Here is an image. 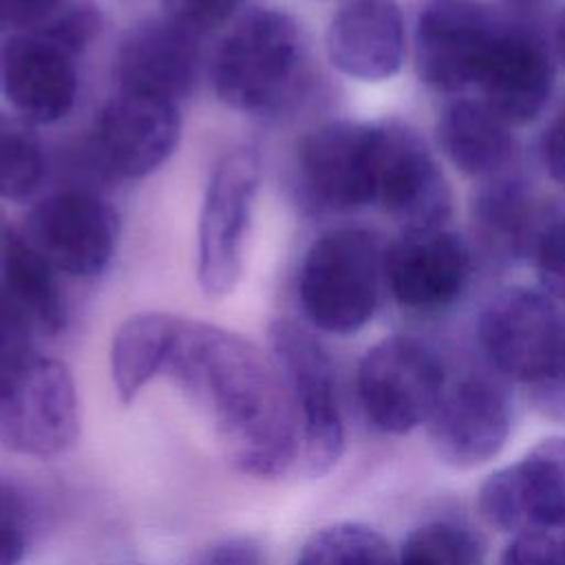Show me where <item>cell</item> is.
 <instances>
[{"label":"cell","instance_id":"cell-1","mask_svg":"<svg viewBox=\"0 0 565 565\" xmlns=\"http://www.w3.org/2000/svg\"><path fill=\"white\" fill-rule=\"evenodd\" d=\"M163 373L203 413L236 472L274 479L300 461L287 386L274 360L243 335L179 318Z\"/></svg>","mask_w":565,"mask_h":565},{"label":"cell","instance_id":"cell-2","mask_svg":"<svg viewBox=\"0 0 565 565\" xmlns=\"http://www.w3.org/2000/svg\"><path fill=\"white\" fill-rule=\"evenodd\" d=\"M307 75V38L280 9L247 11L212 60L216 97L236 113L267 115L291 102Z\"/></svg>","mask_w":565,"mask_h":565},{"label":"cell","instance_id":"cell-3","mask_svg":"<svg viewBox=\"0 0 565 565\" xmlns=\"http://www.w3.org/2000/svg\"><path fill=\"white\" fill-rule=\"evenodd\" d=\"M384 260L386 252L369 230L338 227L318 236L298 276L307 320L333 335L360 331L380 305Z\"/></svg>","mask_w":565,"mask_h":565},{"label":"cell","instance_id":"cell-4","mask_svg":"<svg viewBox=\"0 0 565 565\" xmlns=\"http://www.w3.org/2000/svg\"><path fill=\"white\" fill-rule=\"evenodd\" d=\"M267 340L269 358L296 411L302 468L309 477H322L344 452V419L333 360L320 340L294 320H274Z\"/></svg>","mask_w":565,"mask_h":565},{"label":"cell","instance_id":"cell-5","mask_svg":"<svg viewBox=\"0 0 565 565\" xmlns=\"http://www.w3.org/2000/svg\"><path fill=\"white\" fill-rule=\"evenodd\" d=\"M358 399L369 424L404 435L428 422L446 373L430 347L408 335H391L371 347L358 366Z\"/></svg>","mask_w":565,"mask_h":565},{"label":"cell","instance_id":"cell-6","mask_svg":"<svg viewBox=\"0 0 565 565\" xmlns=\"http://www.w3.org/2000/svg\"><path fill=\"white\" fill-rule=\"evenodd\" d=\"M477 333L492 366L527 388L565 369V320L541 291L503 289L483 307Z\"/></svg>","mask_w":565,"mask_h":565},{"label":"cell","instance_id":"cell-7","mask_svg":"<svg viewBox=\"0 0 565 565\" xmlns=\"http://www.w3.org/2000/svg\"><path fill=\"white\" fill-rule=\"evenodd\" d=\"M79 435V404L68 366L31 358L0 388V444L18 455L53 459Z\"/></svg>","mask_w":565,"mask_h":565},{"label":"cell","instance_id":"cell-8","mask_svg":"<svg viewBox=\"0 0 565 565\" xmlns=\"http://www.w3.org/2000/svg\"><path fill=\"white\" fill-rule=\"evenodd\" d=\"M258 181L260 161L252 148L227 152L207 181L196 234V278L210 296L232 291L241 278Z\"/></svg>","mask_w":565,"mask_h":565},{"label":"cell","instance_id":"cell-9","mask_svg":"<svg viewBox=\"0 0 565 565\" xmlns=\"http://www.w3.org/2000/svg\"><path fill=\"white\" fill-rule=\"evenodd\" d=\"M22 232L55 271L88 278L110 263L119 216L95 192L64 190L38 201L26 212Z\"/></svg>","mask_w":565,"mask_h":565},{"label":"cell","instance_id":"cell-10","mask_svg":"<svg viewBox=\"0 0 565 565\" xmlns=\"http://www.w3.org/2000/svg\"><path fill=\"white\" fill-rule=\"evenodd\" d=\"M477 508L488 525L514 536L565 527V437L543 439L494 470L479 488Z\"/></svg>","mask_w":565,"mask_h":565},{"label":"cell","instance_id":"cell-11","mask_svg":"<svg viewBox=\"0 0 565 565\" xmlns=\"http://www.w3.org/2000/svg\"><path fill=\"white\" fill-rule=\"evenodd\" d=\"M382 128L360 121H329L298 143V172L307 194L327 210H358L375 203Z\"/></svg>","mask_w":565,"mask_h":565},{"label":"cell","instance_id":"cell-12","mask_svg":"<svg viewBox=\"0 0 565 565\" xmlns=\"http://www.w3.org/2000/svg\"><path fill=\"white\" fill-rule=\"evenodd\" d=\"M512 422V397L501 382L463 375L444 386L428 417V439L444 463L470 470L501 452Z\"/></svg>","mask_w":565,"mask_h":565},{"label":"cell","instance_id":"cell-13","mask_svg":"<svg viewBox=\"0 0 565 565\" xmlns=\"http://www.w3.org/2000/svg\"><path fill=\"white\" fill-rule=\"evenodd\" d=\"M499 33V22L481 0H430L415 29L422 82L444 93L475 84Z\"/></svg>","mask_w":565,"mask_h":565},{"label":"cell","instance_id":"cell-14","mask_svg":"<svg viewBox=\"0 0 565 565\" xmlns=\"http://www.w3.org/2000/svg\"><path fill=\"white\" fill-rule=\"evenodd\" d=\"M181 115L174 102L117 90L99 110L93 150L117 177L154 172L177 148Z\"/></svg>","mask_w":565,"mask_h":565},{"label":"cell","instance_id":"cell-15","mask_svg":"<svg viewBox=\"0 0 565 565\" xmlns=\"http://www.w3.org/2000/svg\"><path fill=\"white\" fill-rule=\"evenodd\" d=\"M377 192L380 203L404 232L444 227L450 216V188L424 141L404 126H380Z\"/></svg>","mask_w":565,"mask_h":565},{"label":"cell","instance_id":"cell-16","mask_svg":"<svg viewBox=\"0 0 565 565\" xmlns=\"http://www.w3.org/2000/svg\"><path fill=\"white\" fill-rule=\"evenodd\" d=\"M201 66L199 35L163 18L135 22L115 53L117 90L179 102L190 95Z\"/></svg>","mask_w":565,"mask_h":565},{"label":"cell","instance_id":"cell-17","mask_svg":"<svg viewBox=\"0 0 565 565\" xmlns=\"http://www.w3.org/2000/svg\"><path fill=\"white\" fill-rule=\"evenodd\" d=\"M472 267L466 241L444 227L404 232L386 249L384 271L393 298L413 311H437L463 291Z\"/></svg>","mask_w":565,"mask_h":565},{"label":"cell","instance_id":"cell-18","mask_svg":"<svg viewBox=\"0 0 565 565\" xmlns=\"http://www.w3.org/2000/svg\"><path fill=\"white\" fill-rule=\"evenodd\" d=\"M2 88L24 121L55 124L77 97L75 55L38 31L18 33L2 51Z\"/></svg>","mask_w":565,"mask_h":565},{"label":"cell","instance_id":"cell-19","mask_svg":"<svg viewBox=\"0 0 565 565\" xmlns=\"http://www.w3.org/2000/svg\"><path fill=\"white\" fill-rule=\"evenodd\" d=\"M481 102L512 124L532 121L547 104L554 64L545 44L527 31L501 29L475 82Z\"/></svg>","mask_w":565,"mask_h":565},{"label":"cell","instance_id":"cell-20","mask_svg":"<svg viewBox=\"0 0 565 565\" xmlns=\"http://www.w3.org/2000/svg\"><path fill=\"white\" fill-rule=\"evenodd\" d=\"M404 18L395 0H344L327 29L331 64L355 79L377 82L404 62Z\"/></svg>","mask_w":565,"mask_h":565},{"label":"cell","instance_id":"cell-21","mask_svg":"<svg viewBox=\"0 0 565 565\" xmlns=\"http://www.w3.org/2000/svg\"><path fill=\"white\" fill-rule=\"evenodd\" d=\"M0 300L18 311L38 335H55L66 324V305L55 269L29 243L22 227L0 210Z\"/></svg>","mask_w":565,"mask_h":565},{"label":"cell","instance_id":"cell-22","mask_svg":"<svg viewBox=\"0 0 565 565\" xmlns=\"http://www.w3.org/2000/svg\"><path fill=\"white\" fill-rule=\"evenodd\" d=\"M437 141L457 170L479 179L497 177L514 150L510 124L481 99L450 104L439 117Z\"/></svg>","mask_w":565,"mask_h":565},{"label":"cell","instance_id":"cell-23","mask_svg":"<svg viewBox=\"0 0 565 565\" xmlns=\"http://www.w3.org/2000/svg\"><path fill=\"white\" fill-rule=\"evenodd\" d=\"M179 318L163 311L130 316L110 342V375L121 404H132L141 388L163 373Z\"/></svg>","mask_w":565,"mask_h":565},{"label":"cell","instance_id":"cell-24","mask_svg":"<svg viewBox=\"0 0 565 565\" xmlns=\"http://www.w3.org/2000/svg\"><path fill=\"white\" fill-rule=\"evenodd\" d=\"M472 236L490 263L503 265L523 254L532 236V210L514 179H490L472 203Z\"/></svg>","mask_w":565,"mask_h":565},{"label":"cell","instance_id":"cell-25","mask_svg":"<svg viewBox=\"0 0 565 565\" xmlns=\"http://www.w3.org/2000/svg\"><path fill=\"white\" fill-rule=\"evenodd\" d=\"M294 565H397V556L377 530L338 521L313 532Z\"/></svg>","mask_w":565,"mask_h":565},{"label":"cell","instance_id":"cell-26","mask_svg":"<svg viewBox=\"0 0 565 565\" xmlns=\"http://www.w3.org/2000/svg\"><path fill=\"white\" fill-rule=\"evenodd\" d=\"M395 556L397 565H483L486 543L466 523L435 519L408 532Z\"/></svg>","mask_w":565,"mask_h":565},{"label":"cell","instance_id":"cell-27","mask_svg":"<svg viewBox=\"0 0 565 565\" xmlns=\"http://www.w3.org/2000/svg\"><path fill=\"white\" fill-rule=\"evenodd\" d=\"M46 174L44 148L33 124L0 113V199H24Z\"/></svg>","mask_w":565,"mask_h":565},{"label":"cell","instance_id":"cell-28","mask_svg":"<svg viewBox=\"0 0 565 565\" xmlns=\"http://www.w3.org/2000/svg\"><path fill=\"white\" fill-rule=\"evenodd\" d=\"M33 31L77 55L99 31V11L90 0H66L44 24Z\"/></svg>","mask_w":565,"mask_h":565},{"label":"cell","instance_id":"cell-29","mask_svg":"<svg viewBox=\"0 0 565 565\" xmlns=\"http://www.w3.org/2000/svg\"><path fill=\"white\" fill-rule=\"evenodd\" d=\"M31 514L22 492L0 477V565H20L26 554Z\"/></svg>","mask_w":565,"mask_h":565},{"label":"cell","instance_id":"cell-30","mask_svg":"<svg viewBox=\"0 0 565 565\" xmlns=\"http://www.w3.org/2000/svg\"><path fill=\"white\" fill-rule=\"evenodd\" d=\"M534 265L541 287L565 300V214L545 223L534 236Z\"/></svg>","mask_w":565,"mask_h":565},{"label":"cell","instance_id":"cell-31","mask_svg":"<svg viewBox=\"0 0 565 565\" xmlns=\"http://www.w3.org/2000/svg\"><path fill=\"white\" fill-rule=\"evenodd\" d=\"M241 4L243 0H161L163 15L196 35L223 26Z\"/></svg>","mask_w":565,"mask_h":565},{"label":"cell","instance_id":"cell-32","mask_svg":"<svg viewBox=\"0 0 565 565\" xmlns=\"http://www.w3.org/2000/svg\"><path fill=\"white\" fill-rule=\"evenodd\" d=\"M499 565H565V541L550 532L516 534L505 545Z\"/></svg>","mask_w":565,"mask_h":565},{"label":"cell","instance_id":"cell-33","mask_svg":"<svg viewBox=\"0 0 565 565\" xmlns=\"http://www.w3.org/2000/svg\"><path fill=\"white\" fill-rule=\"evenodd\" d=\"M190 565H267V550L254 536H227L203 547Z\"/></svg>","mask_w":565,"mask_h":565},{"label":"cell","instance_id":"cell-34","mask_svg":"<svg viewBox=\"0 0 565 565\" xmlns=\"http://www.w3.org/2000/svg\"><path fill=\"white\" fill-rule=\"evenodd\" d=\"M66 0H0V31H33Z\"/></svg>","mask_w":565,"mask_h":565},{"label":"cell","instance_id":"cell-35","mask_svg":"<svg viewBox=\"0 0 565 565\" xmlns=\"http://www.w3.org/2000/svg\"><path fill=\"white\" fill-rule=\"evenodd\" d=\"M543 161L550 177L565 188V110L550 124L543 139Z\"/></svg>","mask_w":565,"mask_h":565},{"label":"cell","instance_id":"cell-36","mask_svg":"<svg viewBox=\"0 0 565 565\" xmlns=\"http://www.w3.org/2000/svg\"><path fill=\"white\" fill-rule=\"evenodd\" d=\"M556 46H558V53L565 62V13H563V18L558 22V29H556Z\"/></svg>","mask_w":565,"mask_h":565}]
</instances>
